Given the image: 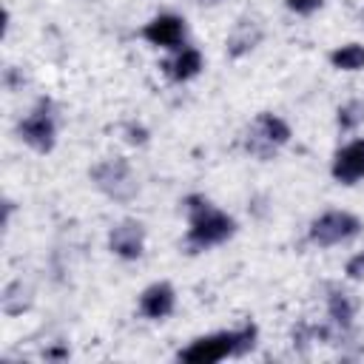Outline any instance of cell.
Listing matches in <instances>:
<instances>
[{"label":"cell","mask_w":364,"mask_h":364,"mask_svg":"<svg viewBox=\"0 0 364 364\" xmlns=\"http://www.w3.org/2000/svg\"><path fill=\"white\" fill-rule=\"evenodd\" d=\"M185 213H188V247L196 250H208L213 245H222L225 239H230L236 233V222L233 216H228L225 210H219L213 202H208L199 193H191L185 199Z\"/></svg>","instance_id":"1"},{"label":"cell","mask_w":364,"mask_h":364,"mask_svg":"<svg viewBox=\"0 0 364 364\" xmlns=\"http://www.w3.org/2000/svg\"><path fill=\"white\" fill-rule=\"evenodd\" d=\"M287 139H290V125L282 117L262 111L245 131V151L259 159H270Z\"/></svg>","instance_id":"2"},{"label":"cell","mask_w":364,"mask_h":364,"mask_svg":"<svg viewBox=\"0 0 364 364\" xmlns=\"http://www.w3.org/2000/svg\"><path fill=\"white\" fill-rule=\"evenodd\" d=\"M17 136H20L28 148H34V151H40V154H48V151L54 148V142H57V119H54V105H51L48 97H43V100L20 119Z\"/></svg>","instance_id":"3"},{"label":"cell","mask_w":364,"mask_h":364,"mask_svg":"<svg viewBox=\"0 0 364 364\" xmlns=\"http://www.w3.org/2000/svg\"><path fill=\"white\" fill-rule=\"evenodd\" d=\"M91 179H94V185H97L105 196H111V199H117V202H131V199L136 196V191H139L131 165H128L125 159H119V156L94 165V168H91Z\"/></svg>","instance_id":"4"},{"label":"cell","mask_w":364,"mask_h":364,"mask_svg":"<svg viewBox=\"0 0 364 364\" xmlns=\"http://www.w3.org/2000/svg\"><path fill=\"white\" fill-rule=\"evenodd\" d=\"M358 233H361V219L347 210H327L318 219H313V225H310V242L318 247L341 245Z\"/></svg>","instance_id":"5"},{"label":"cell","mask_w":364,"mask_h":364,"mask_svg":"<svg viewBox=\"0 0 364 364\" xmlns=\"http://www.w3.org/2000/svg\"><path fill=\"white\" fill-rule=\"evenodd\" d=\"M228 355H236V330L193 338L185 350H179L176 358L185 364H213V361H222Z\"/></svg>","instance_id":"6"},{"label":"cell","mask_w":364,"mask_h":364,"mask_svg":"<svg viewBox=\"0 0 364 364\" xmlns=\"http://www.w3.org/2000/svg\"><path fill=\"white\" fill-rule=\"evenodd\" d=\"M108 247L114 256L119 259H139L142 256V247H145V228L134 219H122L119 225L111 228L108 233Z\"/></svg>","instance_id":"7"},{"label":"cell","mask_w":364,"mask_h":364,"mask_svg":"<svg viewBox=\"0 0 364 364\" xmlns=\"http://www.w3.org/2000/svg\"><path fill=\"white\" fill-rule=\"evenodd\" d=\"M142 37L159 48H179L185 40V20L176 14H156L142 26Z\"/></svg>","instance_id":"8"},{"label":"cell","mask_w":364,"mask_h":364,"mask_svg":"<svg viewBox=\"0 0 364 364\" xmlns=\"http://www.w3.org/2000/svg\"><path fill=\"white\" fill-rule=\"evenodd\" d=\"M333 179L341 185H355L364 176V139H355L336 151L333 156Z\"/></svg>","instance_id":"9"},{"label":"cell","mask_w":364,"mask_h":364,"mask_svg":"<svg viewBox=\"0 0 364 364\" xmlns=\"http://www.w3.org/2000/svg\"><path fill=\"white\" fill-rule=\"evenodd\" d=\"M173 304H176V293H173V287L168 282H156V284L145 287L142 296H139V313L154 318V321L171 316Z\"/></svg>","instance_id":"10"},{"label":"cell","mask_w":364,"mask_h":364,"mask_svg":"<svg viewBox=\"0 0 364 364\" xmlns=\"http://www.w3.org/2000/svg\"><path fill=\"white\" fill-rule=\"evenodd\" d=\"M355 307H358V301L353 299V293H347V290H341V287H336V284L330 287V296H327V316H330V324H333V330H336L333 338L350 330L353 316H355Z\"/></svg>","instance_id":"11"},{"label":"cell","mask_w":364,"mask_h":364,"mask_svg":"<svg viewBox=\"0 0 364 364\" xmlns=\"http://www.w3.org/2000/svg\"><path fill=\"white\" fill-rule=\"evenodd\" d=\"M165 74L176 82H185V80H193L199 71H202V54L196 48H176L173 60H168L165 65Z\"/></svg>","instance_id":"12"},{"label":"cell","mask_w":364,"mask_h":364,"mask_svg":"<svg viewBox=\"0 0 364 364\" xmlns=\"http://www.w3.org/2000/svg\"><path fill=\"white\" fill-rule=\"evenodd\" d=\"M259 40H262V28H259L253 20H239L236 28H233L230 37H228V54H230V57H242V54H247Z\"/></svg>","instance_id":"13"},{"label":"cell","mask_w":364,"mask_h":364,"mask_svg":"<svg viewBox=\"0 0 364 364\" xmlns=\"http://www.w3.org/2000/svg\"><path fill=\"white\" fill-rule=\"evenodd\" d=\"M330 63L341 71H358V68H364V46L347 43V46L330 51Z\"/></svg>","instance_id":"14"},{"label":"cell","mask_w":364,"mask_h":364,"mask_svg":"<svg viewBox=\"0 0 364 364\" xmlns=\"http://www.w3.org/2000/svg\"><path fill=\"white\" fill-rule=\"evenodd\" d=\"M336 122H338L341 131H353V128H358V125L364 122V97H355V100L344 102V105L338 108Z\"/></svg>","instance_id":"15"},{"label":"cell","mask_w":364,"mask_h":364,"mask_svg":"<svg viewBox=\"0 0 364 364\" xmlns=\"http://www.w3.org/2000/svg\"><path fill=\"white\" fill-rule=\"evenodd\" d=\"M26 304H28V301H23V282H11V284L3 290V310H6L9 316H17V313H23Z\"/></svg>","instance_id":"16"},{"label":"cell","mask_w":364,"mask_h":364,"mask_svg":"<svg viewBox=\"0 0 364 364\" xmlns=\"http://www.w3.org/2000/svg\"><path fill=\"white\" fill-rule=\"evenodd\" d=\"M256 347V324H245L236 330V355H247Z\"/></svg>","instance_id":"17"},{"label":"cell","mask_w":364,"mask_h":364,"mask_svg":"<svg viewBox=\"0 0 364 364\" xmlns=\"http://www.w3.org/2000/svg\"><path fill=\"white\" fill-rule=\"evenodd\" d=\"M324 0H284V6L296 14H313L316 9H321Z\"/></svg>","instance_id":"18"},{"label":"cell","mask_w":364,"mask_h":364,"mask_svg":"<svg viewBox=\"0 0 364 364\" xmlns=\"http://www.w3.org/2000/svg\"><path fill=\"white\" fill-rule=\"evenodd\" d=\"M344 273H347L350 279H364V253H355V256L347 262Z\"/></svg>","instance_id":"19"},{"label":"cell","mask_w":364,"mask_h":364,"mask_svg":"<svg viewBox=\"0 0 364 364\" xmlns=\"http://www.w3.org/2000/svg\"><path fill=\"white\" fill-rule=\"evenodd\" d=\"M199 3H208V6H213V3H219V0H199Z\"/></svg>","instance_id":"20"}]
</instances>
